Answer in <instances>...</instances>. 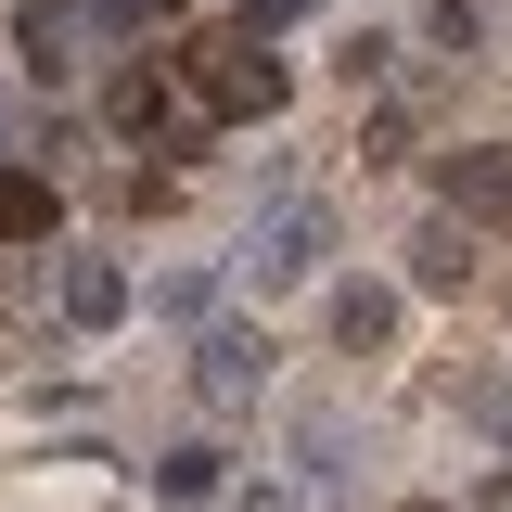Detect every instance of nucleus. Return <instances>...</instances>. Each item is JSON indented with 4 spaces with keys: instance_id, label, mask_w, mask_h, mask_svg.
<instances>
[{
    "instance_id": "nucleus-10",
    "label": "nucleus",
    "mask_w": 512,
    "mask_h": 512,
    "mask_svg": "<svg viewBox=\"0 0 512 512\" xmlns=\"http://www.w3.org/2000/svg\"><path fill=\"white\" fill-rule=\"evenodd\" d=\"M218 461H231V448H167V461H154V487H167V500H218Z\"/></svg>"
},
{
    "instance_id": "nucleus-9",
    "label": "nucleus",
    "mask_w": 512,
    "mask_h": 512,
    "mask_svg": "<svg viewBox=\"0 0 512 512\" xmlns=\"http://www.w3.org/2000/svg\"><path fill=\"white\" fill-rule=\"evenodd\" d=\"M77 39H90V13H64V0H39V13H26V64H39V77H64V64H77Z\"/></svg>"
},
{
    "instance_id": "nucleus-4",
    "label": "nucleus",
    "mask_w": 512,
    "mask_h": 512,
    "mask_svg": "<svg viewBox=\"0 0 512 512\" xmlns=\"http://www.w3.org/2000/svg\"><path fill=\"white\" fill-rule=\"evenodd\" d=\"M192 372H205V397H218V410H244V397H269V333L218 320V333L192 346Z\"/></svg>"
},
{
    "instance_id": "nucleus-3",
    "label": "nucleus",
    "mask_w": 512,
    "mask_h": 512,
    "mask_svg": "<svg viewBox=\"0 0 512 512\" xmlns=\"http://www.w3.org/2000/svg\"><path fill=\"white\" fill-rule=\"evenodd\" d=\"M436 192H448V218H512V141H461V154H436Z\"/></svg>"
},
{
    "instance_id": "nucleus-11",
    "label": "nucleus",
    "mask_w": 512,
    "mask_h": 512,
    "mask_svg": "<svg viewBox=\"0 0 512 512\" xmlns=\"http://www.w3.org/2000/svg\"><path fill=\"white\" fill-rule=\"evenodd\" d=\"M461 423H487V436H512V372H474V384H461Z\"/></svg>"
},
{
    "instance_id": "nucleus-5",
    "label": "nucleus",
    "mask_w": 512,
    "mask_h": 512,
    "mask_svg": "<svg viewBox=\"0 0 512 512\" xmlns=\"http://www.w3.org/2000/svg\"><path fill=\"white\" fill-rule=\"evenodd\" d=\"M410 282H423V295H461V282H474V218H423V231H410Z\"/></svg>"
},
{
    "instance_id": "nucleus-8",
    "label": "nucleus",
    "mask_w": 512,
    "mask_h": 512,
    "mask_svg": "<svg viewBox=\"0 0 512 512\" xmlns=\"http://www.w3.org/2000/svg\"><path fill=\"white\" fill-rule=\"evenodd\" d=\"M0 244H52V180L0 167Z\"/></svg>"
},
{
    "instance_id": "nucleus-7",
    "label": "nucleus",
    "mask_w": 512,
    "mask_h": 512,
    "mask_svg": "<svg viewBox=\"0 0 512 512\" xmlns=\"http://www.w3.org/2000/svg\"><path fill=\"white\" fill-rule=\"evenodd\" d=\"M64 320H77V333H116V320H128V282L103 269V256H77V269H64Z\"/></svg>"
},
{
    "instance_id": "nucleus-15",
    "label": "nucleus",
    "mask_w": 512,
    "mask_h": 512,
    "mask_svg": "<svg viewBox=\"0 0 512 512\" xmlns=\"http://www.w3.org/2000/svg\"><path fill=\"white\" fill-rule=\"evenodd\" d=\"M0 154H13V90H0Z\"/></svg>"
},
{
    "instance_id": "nucleus-6",
    "label": "nucleus",
    "mask_w": 512,
    "mask_h": 512,
    "mask_svg": "<svg viewBox=\"0 0 512 512\" xmlns=\"http://www.w3.org/2000/svg\"><path fill=\"white\" fill-rule=\"evenodd\" d=\"M384 333H397V295H384V282H333V346H346V359H372Z\"/></svg>"
},
{
    "instance_id": "nucleus-2",
    "label": "nucleus",
    "mask_w": 512,
    "mask_h": 512,
    "mask_svg": "<svg viewBox=\"0 0 512 512\" xmlns=\"http://www.w3.org/2000/svg\"><path fill=\"white\" fill-rule=\"evenodd\" d=\"M320 256H333V205H282V218H256L244 282L256 295H295V282H320Z\"/></svg>"
},
{
    "instance_id": "nucleus-13",
    "label": "nucleus",
    "mask_w": 512,
    "mask_h": 512,
    "mask_svg": "<svg viewBox=\"0 0 512 512\" xmlns=\"http://www.w3.org/2000/svg\"><path fill=\"white\" fill-rule=\"evenodd\" d=\"M295 13H308V0H244V26H295Z\"/></svg>"
},
{
    "instance_id": "nucleus-1",
    "label": "nucleus",
    "mask_w": 512,
    "mask_h": 512,
    "mask_svg": "<svg viewBox=\"0 0 512 512\" xmlns=\"http://www.w3.org/2000/svg\"><path fill=\"white\" fill-rule=\"evenodd\" d=\"M192 90H205V103H218V116H282V64L256 52V26L244 39H192Z\"/></svg>"
},
{
    "instance_id": "nucleus-12",
    "label": "nucleus",
    "mask_w": 512,
    "mask_h": 512,
    "mask_svg": "<svg viewBox=\"0 0 512 512\" xmlns=\"http://www.w3.org/2000/svg\"><path fill=\"white\" fill-rule=\"evenodd\" d=\"M154 13H167V0H90V26H103V39H141Z\"/></svg>"
},
{
    "instance_id": "nucleus-14",
    "label": "nucleus",
    "mask_w": 512,
    "mask_h": 512,
    "mask_svg": "<svg viewBox=\"0 0 512 512\" xmlns=\"http://www.w3.org/2000/svg\"><path fill=\"white\" fill-rule=\"evenodd\" d=\"M244 512H295V500H282V487H244Z\"/></svg>"
},
{
    "instance_id": "nucleus-16",
    "label": "nucleus",
    "mask_w": 512,
    "mask_h": 512,
    "mask_svg": "<svg viewBox=\"0 0 512 512\" xmlns=\"http://www.w3.org/2000/svg\"><path fill=\"white\" fill-rule=\"evenodd\" d=\"M410 512H423V500H410Z\"/></svg>"
}]
</instances>
